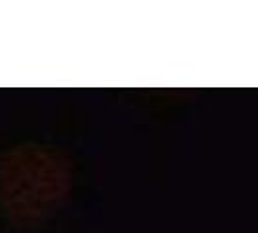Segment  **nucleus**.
<instances>
[{"mask_svg": "<svg viewBox=\"0 0 258 233\" xmlns=\"http://www.w3.org/2000/svg\"><path fill=\"white\" fill-rule=\"evenodd\" d=\"M72 187V161L54 146L16 144L0 155V210L16 227H35L49 220Z\"/></svg>", "mask_w": 258, "mask_h": 233, "instance_id": "obj_1", "label": "nucleus"}]
</instances>
